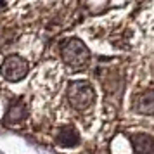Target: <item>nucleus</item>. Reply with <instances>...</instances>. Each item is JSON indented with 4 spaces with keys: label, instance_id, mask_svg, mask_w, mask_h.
Instances as JSON below:
<instances>
[{
    "label": "nucleus",
    "instance_id": "obj_3",
    "mask_svg": "<svg viewBox=\"0 0 154 154\" xmlns=\"http://www.w3.org/2000/svg\"><path fill=\"white\" fill-rule=\"evenodd\" d=\"M0 73L9 82H19L28 75V63L19 56H11L4 61Z\"/></svg>",
    "mask_w": 154,
    "mask_h": 154
},
{
    "label": "nucleus",
    "instance_id": "obj_7",
    "mask_svg": "<svg viewBox=\"0 0 154 154\" xmlns=\"http://www.w3.org/2000/svg\"><path fill=\"white\" fill-rule=\"evenodd\" d=\"M57 142L59 146H76L80 142V133L73 126H64L57 133Z\"/></svg>",
    "mask_w": 154,
    "mask_h": 154
},
{
    "label": "nucleus",
    "instance_id": "obj_1",
    "mask_svg": "<svg viewBox=\"0 0 154 154\" xmlns=\"http://www.w3.org/2000/svg\"><path fill=\"white\" fill-rule=\"evenodd\" d=\"M94 88L87 82H73L68 88V100L75 109H87L94 102Z\"/></svg>",
    "mask_w": 154,
    "mask_h": 154
},
{
    "label": "nucleus",
    "instance_id": "obj_6",
    "mask_svg": "<svg viewBox=\"0 0 154 154\" xmlns=\"http://www.w3.org/2000/svg\"><path fill=\"white\" fill-rule=\"evenodd\" d=\"M24 118H26V106H24V102H21V100L12 102L11 107H9L7 114H5V121H7L9 125H17Z\"/></svg>",
    "mask_w": 154,
    "mask_h": 154
},
{
    "label": "nucleus",
    "instance_id": "obj_4",
    "mask_svg": "<svg viewBox=\"0 0 154 154\" xmlns=\"http://www.w3.org/2000/svg\"><path fill=\"white\" fill-rule=\"evenodd\" d=\"M135 109L142 114H154V88L140 92L135 97Z\"/></svg>",
    "mask_w": 154,
    "mask_h": 154
},
{
    "label": "nucleus",
    "instance_id": "obj_5",
    "mask_svg": "<svg viewBox=\"0 0 154 154\" xmlns=\"http://www.w3.org/2000/svg\"><path fill=\"white\" fill-rule=\"evenodd\" d=\"M132 146L137 154H152L154 152V139L147 133H139L132 137Z\"/></svg>",
    "mask_w": 154,
    "mask_h": 154
},
{
    "label": "nucleus",
    "instance_id": "obj_2",
    "mask_svg": "<svg viewBox=\"0 0 154 154\" xmlns=\"http://www.w3.org/2000/svg\"><path fill=\"white\" fill-rule=\"evenodd\" d=\"M61 54H63L64 61L69 64V66H75V68L87 64L88 57H90L88 49H87V47H85V43L80 42L78 38H71L69 42L64 43L63 52H61Z\"/></svg>",
    "mask_w": 154,
    "mask_h": 154
}]
</instances>
